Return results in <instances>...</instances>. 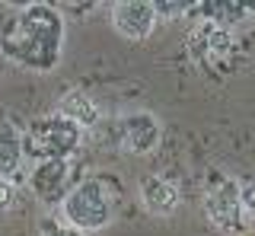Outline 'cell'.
Returning <instances> with one entry per match:
<instances>
[{
  "label": "cell",
  "mask_w": 255,
  "mask_h": 236,
  "mask_svg": "<svg viewBox=\"0 0 255 236\" xmlns=\"http://www.w3.org/2000/svg\"><path fill=\"white\" fill-rule=\"evenodd\" d=\"M67 22L54 3H22L0 29V58L32 74H51L64 58Z\"/></svg>",
  "instance_id": "6da1fadb"
},
{
  "label": "cell",
  "mask_w": 255,
  "mask_h": 236,
  "mask_svg": "<svg viewBox=\"0 0 255 236\" xmlns=\"http://www.w3.org/2000/svg\"><path fill=\"white\" fill-rule=\"evenodd\" d=\"M61 220L77 227L80 233L106 230L115 220V188L102 176H83L74 192L61 204Z\"/></svg>",
  "instance_id": "7a4b0ae2"
},
{
  "label": "cell",
  "mask_w": 255,
  "mask_h": 236,
  "mask_svg": "<svg viewBox=\"0 0 255 236\" xmlns=\"http://www.w3.org/2000/svg\"><path fill=\"white\" fill-rule=\"evenodd\" d=\"M86 131L74 124L70 118H64L58 112L51 115H38L22 128V144H26V156L35 163L45 160H74L77 150L83 147Z\"/></svg>",
  "instance_id": "3957f363"
},
{
  "label": "cell",
  "mask_w": 255,
  "mask_h": 236,
  "mask_svg": "<svg viewBox=\"0 0 255 236\" xmlns=\"http://www.w3.org/2000/svg\"><path fill=\"white\" fill-rule=\"evenodd\" d=\"M185 54L198 70H227L236 54V35L214 22H195L185 35Z\"/></svg>",
  "instance_id": "277c9868"
},
{
  "label": "cell",
  "mask_w": 255,
  "mask_h": 236,
  "mask_svg": "<svg viewBox=\"0 0 255 236\" xmlns=\"http://www.w3.org/2000/svg\"><path fill=\"white\" fill-rule=\"evenodd\" d=\"M201 211L207 217V224L220 233H236L246 224V211H243V185L230 176H214L204 185V198Z\"/></svg>",
  "instance_id": "5b68a950"
},
{
  "label": "cell",
  "mask_w": 255,
  "mask_h": 236,
  "mask_svg": "<svg viewBox=\"0 0 255 236\" xmlns=\"http://www.w3.org/2000/svg\"><path fill=\"white\" fill-rule=\"evenodd\" d=\"M112 137L115 144L122 147L125 153L131 156H150L163 140V124L153 112L147 109H137V112H128L118 115L115 124H112Z\"/></svg>",
  "instance_id": "8992f818"
},
{
  "label": "cell",
  "mask_w": 255,
  "mask_h": 236,
  "mask_svg": "<svg viewBox=\"0 0 255 236\" xmlns=\"http://www.w3.org/2000/svg\"><path fill=\"white\" fill-rule=\"evenodd\" d=\"M80 182L77 179V169L70 160H45V163H35V166L29 169V192L35 195L42 204H64L70 192H74V185Z\"/></svg>",
  "instance_id": "52a82bcc"
},
{
  "label": "cell",
  "mask_w": 255,
  "mask_h": 236,
  "mask_svg": "<svg viewBox=\"0 0 255 236\" xmlns=\"http://www.w3.org/2000/svg\"><path fill=\"white\" fill-rule=\"evenodd\" d=\"M159 26L156 3L150 0H118L112 6V29L125 42H147Z\"/></svg>",
  "instance_id": "ba28073f"
},
{
  "label": "cell",
  "mask_w": 255,
  "mask_h": 236,
  "mask_svg": "<svg viewBox=\"0 0 255 236\" xmlns=\"http://www.w3.org/2000/svg\"><path fill=\"white\" fill-rule=\"evenodd\" d=\"M137 198L143 204V211L153 217H172L182 208V188L172 182L169 176H143L137 185Z\"/></svg>",
  "instance_id": "9c48e42d"
},
{
  "label": "cell",
  "mask_w": 255,
  "mask_h": 236,
  "mask_svg": "<svg viewBox=\"0 0 255 236\" xmlns=\"http://www.w3.org/2000/svg\"><path fill=\"white\" fill-rule=\"evenodd\" d=\"M26 144L22 128H16L10 118H0V179L3 182H26Z\"/></svg>",
  "instance_id": "30bf717a"
},
{
  "label": "cell",
  "mask_w": 255,
  "mask_h": 236,
  "mask_svg": "<svg viewBox=\"0 0 255 236\" xmlns=\"http://www.w3.org/2000/svg\"><path fill=\"white\" fill-rule=\"evenodd\" d=\"M191 16H198V22H214V26L233 29L239 22H246L255 16V6L249 3H223V0H204V3H191Z\"/></svg>",
  "instance_id": "8fae6325"
},
{
  "label": "cell",
  "mask_w": 255,
  "mask_h": 236,
  "mask_svg": "<svg viewBox=\"0 0 255 236\" xmlns=\"http://www.w3.org/2000/svg\"><path fill=\"white\" fill-rule=\"evenodd\" d=\"M58 115L70 118L74 124H80L83 131L96 128V124L102 121V106L96 102L86 90H67L58 102Z\"/></svg>",
  "instance_id": "7c38bea8"
},
{
  "label": "cell",
  "mask_w": 255,
  "mask_h": 236,
  "mask_svg": "<svg viewBox=\"0 0 255 236\" xmlns=\"http://www.w3.org/2000/svg\"><path fill=\"white\" fill-rule=\"evenodd\" d=\"M38 236H86V233H80L77 227H70V224H67V220L42 217V220H38Z\"/></svg>",
  "instance_id": "4fadbf2b"
},
{
  "label": "cell",
  "mask_w": 255,
  "mask_h": 236,
  "mask_svg": "<svg viewBox=\"0 0 255 236\" xmlns=\"http://www.w3.org/2000/svg\"><path fill=\"white\" fill-rule=\"evenodd\" d=\"M191 10V3H169V0H156V13L159 19H179Z\"/></svg>",
  "instance_id": "5bb4252c"
},
{
  "label": "cell",
  "mask_w": 255,
  "mask_h": 236,
  "mask_svg": "<svg viewBox=\"0 0 255 236\" xmlns=\"http://www.w3.org/2000/svg\"><path fill=\"white\" fill-rule=\"evenodd\" d=\"M243 211H246V224L255 227V185H243Z\"/></svg>",
  "instance_id": "9a60e30c"
},
{
  "label": "cell",
  "mask_w": 255,
  "mask_h": 236,
  "mask_svg": "<svg viewBox=\"0 0 255 236\" xmlns=\"http://www.w3.org/2000/svg\"><path fill=\"white\" fill-rule=\"evenodd\" d=\"M13 201H16V185L0 179V214H6L13 208Z\"/></svg>",
  "instance_id": "2e32d148"
},
{
  "label": "cell",
  "mask_w": 255,
  "mask_h": 236,
  "mask_svg": "<svg viewBox=\"0 0 255 236\" xmlns=\"http://www.w3.org/2000/svg\"><path fill=\"white\" fill-rule=\"evenodd\" d=\"M243 236H255V233H243Z\"/></svg>",
  "instance_id": "e0dca14e"
}]
</instances>
